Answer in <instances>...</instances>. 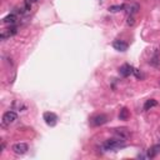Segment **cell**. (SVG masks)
I'll return each instance as SVG.
<instances>
[{"label":"cell","instance_id":"obj_5","mask_svg":"<svg viewBox=\"0 0 160 160\" xmlns=\"http://www.w3.org/2000/svg\"><path fill=\"white\" fill-rule=\"evenodd\" d=\"M106 121H108V116L104 114H100V115H97V116H94V118H91L90 124L93 126H100V125L105 124Z\"/></svg>","mask_w":160,"mask_h":160},{"label":"cell","instance_id":"obj_11","mask_svg":"<svg viewBox=\"0 0 160 160\" xmlns=\"http://www.w3.org/2000/svg\"><path fill=\"white\" fill-rule=\"evenodd\" d=\"M160 151V145H154L153 148H150L148 150V156L149 158H155Z\"/></svg>","mask_w":160,"mask_h":160},{"label":"cell","instance_id":"obj_2","mask_svg":"<svg viewBox=\"0 0 160 160\" xmlns=\"http://www.w3.org/2000/svg\"><path fill=\"white\" fill-rule=\"evenodd\" d=\"M113 133L118 138H121V139H125V140L129 139V138L131 136V133L128 128H116V129L113 130Z\"/></svg>","mask_w":160,"mask_h":160},{"label":"cell","instance_id":"obj_1","mask_svg":"<svg viewBox=\"0 0 160 160\" xmlns=\"http://www.w3.org/2000/svg\"><path fill=\"white\" fill-rule=\"evenodd\" d=\"M125 146V139H121V138H113V139H108L105 140L101 145V148L104 149L105 151H109V150H118L120 148H124Z\"/></svg>","mask_w":160,"mask_h":160},{"label":"cell","instance_id":"obj_13","mask_svg":"<svg viewBox=\"0 0 160 160\" xmlns=\"http://www.w3.org/2000/svg\"><path fill=\"white\" fill-rule=\"evenodd\" d=\"M129 116H130V113L126 108H123L120 110V113H119V119L120 120H128L129 119Z\"/></svg>","mask_w":160,"mask_h":160},{"label":"cell","instance_id":"obj_15","mask_svg":"<svg viewBox=\"0 0 160 160\" xmlns=\"http://www.w3.org/2000/svg\"><path fill=\"white\" fill-rule=\"evenodd\" d=\"M125 8V5H113L109 8V12L111 13H116V12H120V10H123Z\"/></svg>","mask_w":160,"mask_h":160},{"label":"cell","instance_id":"obj_17","mask_svg":"<svg viewBox=\"0 0 160 160\" xmlns=\"http://www.w3.org/2000/svg\"><path fill=\"white\" fill-rule=\"evenodd\" d=\"M28 2H29V3H36L38 0H28Z\"/></svg>","mask_w":160,"mask_h":160},{"label":"cell","instance_id":"obj_4","mask_svg":"<svg viewBox=\"0 0 160 160\" xmlns=\"http://www.w3.org/2000/svg\"><path fill=\"white\" fill-rule=\"evenodd\" d=\"M12 149H13V151H14L15 154L23 155V154H25V153L29 150V146H28L26 143H16V144L13 145Z\"/></svg>","mask_w":160,"mask_h":160},{"label":"cell","instance_id":"obj_9","mask_svg":"<svg viewBox=\"0 0 160 160\" xmlns=\"http://www.w3.org/2000/svg\"><path fill=\"white\" fill-rule=\"evenodd\" d=\"M133 69H134V68L130 66L129 64H124V65L119 69V73L121 74L123 77H129L130 74H133Z\"/></svg>","mask_w":160,"mask_h":160},{"label":"cell","instance_id":"obj_14","mask_svg":"<svg viewBox=\"0 0 160 160\" xmlns=\"http://www.w3.org/2000/svg\"><path fill=\"white\" fill-rule=\"evenodd\" d=\"M3 21L5 24H14L15 21H16V16L14 15V14H9L8 16H5L4 19H3Z\"/></svg>","mask_w":160,"mask_h":160},{"label":"cell","instance_id":"obj_8","mask_svg":"<svg viewBox=\"0 0 160 160\" xmlns=\"http://www.w3.org/2000/svg\"><path fill=\"white\" fill-rule=\"evenodd\" d=\"M113 46L115 50H119V51H126L128 50V44L123 40H114Z\"/></svg>","mask_w":160,"mask_h":160},{"label":"cell","instance_id":"obj_12","mask_svg":"<svg viewBox=\"0 0 160 160\" xmlns=\"http://www.w3.org/2000/svg\"><path fill=\"white\" fill-rule=\"evenodd\" d=\"M156 105H158V101L155 99H149V100H146V103L144 105V110H150L151 108H154Z\"/></svg>","mask_w":160,"mask_h":160},{"label":"cell","instance_id":"obj_7","mask_svg":"<svg viewBox=\"0 0 160 160\" xmlns=\"http://www.w3.org/2000/svg\"><path fill=\"white\" fill-rule=\"evenodd\" d=\"M16 33H18V30H16V28L12 26V28L4 29V30L2 31V35H0V38H2L3 40H5V39H8V38H10V36H14V35H15Z\"/></svg>","mask_w":160,"mask_h":160},{"label":"cell","instance_id":"obj_3","mask_svg":"<svg viewBox=\"0 0 160 160\" xmlns=\"http://www.w3.org/2000/svg\"><path fill=\"white\" fill-rule=\"evenodd\" d=\"M18 119V115L15 111H6L4 115H3V125H10L13 124L15 120Z\"/></svg>","mask_w":160,"mask_h":160},{"label":"cell","instance_id":"obj_6","mask_svg":"<svg viewBox=\"0 0 160 160\" xmlns=\"http://www.w3.org/2000/svg\"><path fill=\"white\" fill-rule=\"evenodd\" d=\"M44 120H45V123H46L49 126H54V125L56 124L58 116H56L54 113H45V114H44Z\"/></svg>","mask_w":160,"mask_h":160},{"label":"cell","instance_id":"obj_16","mask_svg":"<svg viewBox=\"0 0 160 160\" xmlns=\"http://www.w3.org/2000/svg\"><path fill=\"white\" fill-rule=\"evenodd\" d=\"M126 23H128V25H129V26H134V24H135L134 16H133V15H129V16H128V21H126Z\"/></svg>","mask_w":160,"mask_h":160},{"label":"cell","instance_id":"obj_10","mask_svg":"<svg viewBox=\"0 0 160 160\" xmlns=\"http://www.w3.org/2000/svg\"><path fill=\"white\" fill-rule=\"evenodd\" d=\"M126 9V13L129 14V15H134L135 13H138V10H139V5H136V4H130V5H125Z\"/></svg>","mask_w":160,"mask_h":160}]
</instances>
